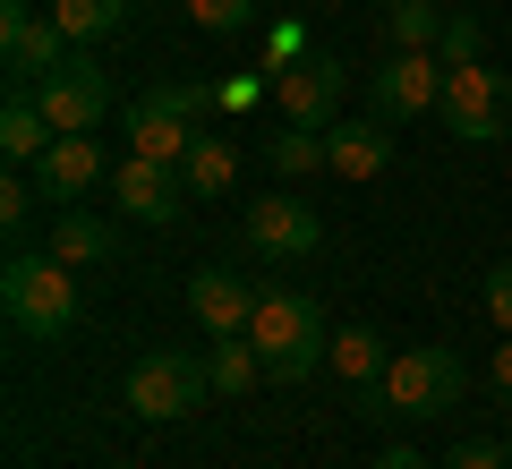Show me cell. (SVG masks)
I'll list each match as a JSON object with an SVG mask.
<instances>
[{"instance_id":"obj_1","label":"cell","mask_w":512,"mask_h":469,"mask_svg":"<svg viewBox=\"0 0 512 469\" xmlns=\"http://www.w3.org/2000/svg\"><path fill=\"white\" fill-rule=\"evenodd\" d=\"M461 393H470V367L444 342H419L350 401H359V418H444V410H461Z\"/></svg>"},{"instance_id":"obj_2","label":"cell","mask_w":512,"mask_h":469,"mask_svg":"<svg viewBox=\"0 0 512 469\" xmlns=\"http://www.w3.org/2000/svg\"><path fill=\"white\" fill-rule=\"evenodd\" d=\"M248 342H256V359H265V376H274V384H299V376H316V359L333 350V333H325V307H316L308 290L282 282V290L256 299Z\"/></svg>"},{"instance_id":"obj_3","label":"cell","mask_w":512,"mask_h":469,"mask_svg":"<svg viewBox=\"0 0 512 469\" xmlns=\"http://www.w3.org/2000/svg\"><path fill=\"white\" fill-rule=\"evenodd\" d=\"M0 307H9V325H18L26 342H60V333L77 325V265H60L52 248L43 256H9Z\"/></svg>"},{"instance_id":"obj_4","label":"cell","mask_w":512,"mask_h":469,"mask_svg":"<svg viewBox=\"0 0 512 469\" xmlns=\"http://www.w3.org/2000/svg\"><path fill=\"white\" fill-rule=\"evenodd\" d=\"M205 393H214V367L188 359V350H146V359L128 367V418H146V427L188 418Z\"/></svg>"},{"instance_id":"obj_5","label":"cell","mask_w":512,"mask_h":469,"mask_svg":"<svg viewBox=\"0 0 512 469\" xmlns=\"http://www.w3.org/2000/svg\"><path fill=\"white\" fill-rule=\"evenodd\" d=\"M444 128H453L461 145H495L512 137V77L487 69V60H461V69H444Z\"/></svg>"},{"instance_id":"obj_6","label":"cell","mask_w":512,"mask_h":469,"mask_svg":"<svg viewBox=\"0 0 512 469\" xmlns=\"http://www.w3.org/2000/svg\"><path fill=\"white\" fill-rule=\"evenodd\" d=\"M120 137H128V154H146V163H188V145H197V94L188 86L137 94L128 120H120Z\"/></svg>"},{"instance_id":"obj_7","label":"cell","mask_w":512,"mask_h":469,"mask_svg":"<svg viewBox=\"0 0 512 469\" xmlns=\"http://www.w3.org/2000/svg\"><path fill=\"white\" fill-rule=\"evenodd\" d=\"M35 103H43V120H52L60 137H94V128L111 120V77L94 69V52H69V60L35 86Z\"/></svg>"},{"instance_id":"obj_8","label":"cell","mask_w":512,"mask_h":469,"mask_svg":"<svg viewBox=\"0 0 512 469\" xmlns=\"http://www.w3.org/2000/svg\"><path fill=\"white\" fill-rule=\"evenodd\" d=\"M248 248L274 256V265H308V256H325V222L299 197H256L248 205Z\"/></svg>"},{"instance_id":"obj_9","label":"cell","mask_w":512,"mask_h":469,"mask_svg":"<svg viewBox=\"0 0 512 469\" xmlns=\"http://www.w3.org/2000/svg\"><path fill=\"white\" fill-rule=\"evenodd\" d=\"M274 103H282L291 128H333V111H342V60H325V52L291 60V69L274 77Z\"/></svg>"},{"instance_id":"obj_10","label":"cell","mask_w":512,"mask_h":469,"mask_svg":"<svg viewBox=\"0 0 512 469\" xmlns=\"http://www.w3.org/2000/svg\"><path fill=\"white\" fill-rule=\"evenodd\" d=\"M0 43H9V77H18V86H43V77L77 52V43L60 35L52 18H35L26 0H9V9H0Z\"/></svg>"},{"instance_id":"obj_11","label":"cell","mask_w":512,"mask_h":469,"mask_svg":"<svg viewBox=\"0 0 512 469\" xmlns=\"http://www.w3.org/2000/svg\"><path fill=\"white\" fill-rule=\"evenodd\" d=\"M256 299H265V290H248L231 265H197V273H188V316H197L214 342H231V333L256 325Z\"/></svg>"},{"instance_id":"obj_12","label":"cell","mask_w":512,"mask_h":469,"mask_svg":"<svg viewBox=\"0 0 512 469\" xmlns=\"http://www.w3.org/2000/svg\"><path fill=\"white\" fill-rule=\"evenodd\" d=\"M444 103V52H393L376 69V111L384 120H419Z\"/></svg>"},{"instance_id":"obj_13","label":"cell","mask_w":512,"mask_h":469,"mask_svg":"<svg viewBox=\"0 0 512 469\" xmlns=\"http://www.w3.org/2000/svg\"><path fill=\"white\" fill-rule=\"evenodd\" d=\"M111 197H120V214H137V222H171L188 205V180H180V163H146V154H128V163L111 171Z\"/></svg>"},{"instance_id":"obj_14","label":"cell","mask_w":512,"mask_h":469,"mask_svg":"<svg viewBox=\"0 0 512 469\" xmlns=\"http://www.w3.org/2000/svg\"><path fill=\"white\" fill-rule=\"evenodd\" d=\"M111 171H103V145L94 137H52L43 145V163H35V188H43V205H77L86 188H103Z\"/></svg>"},{"instance_id":"obj_15","label":"cell","mask_w":512,"mask_h":469,"mask_svg":"<svg viewBox=\"0 0 512 469\" xmlns=\"http://www.w3.org/2000/svg\"><path fill=\"white\" fill-rule=\"evenodd\" d=\"M384 163H393V128H384V120H333L325 128V171H342V180H376Z\"/></svg>"},{"instance_id":"obj_16","label":"cell","mask_w":512,"mask_h":469,"mask_svg":"<svg viewBox=\"0 0 512 469\" xmlns=\"http://www.w3.org/2000/svg\"><path fill=\"white\" fill-rule=\"evenodd\" d=\"M52 137H60V128L43 120L35 86H18V94H9V111H0V154H9L18 171H35V163H43V145H52Z\"/></svg>"},{"instance_id":"obj_17","label":"cell","mask_w":512,"mask_h":469,"mask_svg":"<svg viewBox=\"0 0 512 469\" xmlns=\"http://www.w3.org/2000/svg\"><path fill=\"white\" fill-rule=\"evenodd\" d=\"M52 256H60V265H77V273L111 265V231L86 214V205H60V214H52Z\"/></svg>"},{"instance_id":"obj_18","label":"cell","mask_w":512,"mask_h":469,"mask_svg":"<svg viewBox=\"0 0 512 469\" xmlns=\"http://www.w3.org/2000/svg\"><path fill=\"white\" fill-rule=\"evenodd\" d=\"M325 359H333V376H342L350 393H367V384H376L384 367H393V359H384V333H367V325H342Z\"/></svg>"},{"instance_id":"obj_19","label":"cell","mask_w":512,"mask_h":469,"mask_svg":"<svg viewBox=\"0 0 512 469\" xmlns=\"http://www.w3.org/2000/svg\"><path fill=\"white\" fill-rule=\"evenodd\" d=\"M180 180H188V197H231V188H239L231 137H197V145H188V163H180Z\"/></svg>"},{"instance_id":"obj_20","label":"cell","mask_w":512,"mask_h":469,"mask_svg":"<svg viewBox=\"0 0 512 469\" xmlns=\"http://www.w3.org/2000/svg\"><path fill=\"white\" fill-rule=\"evenodd\" d=\"M52 26L86 52V43L111 35V26H128V0H52Z\"/></svg>"},{"instance_id":"obj_21","label":"cell","mask_w":512,"mask_h":469,"mask_svg":"<svg viewBox=\"0 0 512 469\" xmlns=\"http://www.w3.org/2000/svg\"><path fill=\"white\" fill-rule=\"evenodd\" d=\"M384 26H393V52H436V35H444L436 0H393V9H384Z\"/></svg>"},{"instance_id":"obj_22","label":"cell","mask_w":512,"mask_h":469,"mask_svg":"<svg viewBox=\"0 0 512 469\" xmlns=\"http://www.w3.org/2000/svg\"><path fill=\"white\" fill-rule=\"evenodd\" d=\"M214 393H256V376H265V359H256V342L248 333H231V342H214Z\"/></svg>"},{"instance_id":"obj_23","label":"cell","mask_w":512,"mask_h":469,"mask_svg":"<svg viewBox=\"0 0 512 469\" xmlns=\"http://www.w3.org/2000/svg\"><path fill=\"white\" fill-rule=\"evenodd\" d=\"M274 171H282V180L325 171V128H291V137H274Z\"/></svg>"},{"instance_id":"obj_24","label":"cell","mask_w":512,"mask_h":469,"mask_svg":"<svg viewBox=\"0 0 512 469\" xmlns=\"http://www.w3.org/2000/svg\"><path fill=\"white\" fill-rule=\"evenodd\" d=\"M188 18L205 35H239V26H256V0H188Z\"/></svg>"},{"instance_id":"obj_25","label":"cell","mask_w":512,"mask_h":469,"mask_svg":"<svg viewBox=\"0 0 512 469\" xmlns=\"http://www.w3.org/2000/svg\"><path fill=\"white\" fill-rule=\"evenodd\" d=\"M478 18H444V35H436V52H444V69H461V60H478Z\"/></svg>"},{"instance_id":"obj_26","label":"cell","mask_w":512,"mask_h":469,"mask_svg":"<svg viewBox=\"0 0 512 469\" xmlns=\"http://www.w3.org/2000/svg\"><path fill=\"white\" fill-rule=\"evenodd\" d=\"M444 469H512V452H504V444H487V435H461Z\"/></svg>"},{"instance_id":"obj_27","label":"cell","mask_w":512,"mask_h":469,"mask_svg":"<svg viewBox=\"0 0 512 469\" xmlns=\"http://www.w3.org/2000/svg\"><path fill=\"white\" fill-rule=\"evenodd\" d=\"M35 197H43V188L26 180V171H9V188H0V222H9V231H26V214H35Z\"/></svg>"},{"instance_id":"obj_28","label":"cell","mask_w":512,"mask_h":469,"mask_svg":"<svg viewBox=\"0 0 512 469\" xmlns=\"http://www.w3.org/2000/svg\"><path fill=\"white\" fill-rule=\"evenodd\" d=\"M487 316H495V325L512 333V256H504V265L487 273Z\"/></svg>"},{"instance_id":"obj_29","label":"cell","mask_w":512,"mask_h":469,"mask_svg":"<svg viewBox=\"0 0 512 469\" xmlns=\"http://www.w3.org/2000/svg\"><path fill=\"white\" fill-rule=\"evenodd\" d=\"M487 384H495V401H504V410H512V333H504V342H495V367H487Z\"/></svg>"},{"instance_id":"obj_30","label":"cell","mask_w":512,"mask_h":469,"mask_svg":"<svg viewBox=\"0 0 512 469\" xmlns=\"http://www.w3.org/2000/svg\"><path fill=\"white\" fill-rule=\"evenodd\" d=\"M367 469H427V461H419V452H410V444H393V452H376V461H367Z\"/></svg>"},{"instance_id":"obj_31","label":"cell","mask_w":512,"mask_h":469,"mask_svg":"<svg viewBox=\"0 0 512 469\" xmlns=\"http://www.w3.org/2000/svg\"><path fill=\"white\" fill-rule=\"evenodd\" d=\"M504 452H512V435H504Z\"/></svg>"},{"instance_id":"obj_32","label":"cell","mask_w":512,"mask_h":469,"mask_svg":"<svg viewBox=\"0 0 512 469\" xmlns=\"http://www.w3.org/2000/svg\"><path fill=\"white\" fill-rule=\"evenodd\" d=\"M308 9H316V0H308Z\"/></svg>"}]
</instances>
